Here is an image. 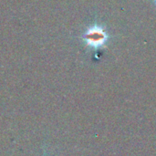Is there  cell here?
Masks as SVG:
<instances>
[{
  "instance_id": "1",
  "label": "cell",
  "mask_w": 156,
  "mask_h": 156,
  "mask_svg": "<svg viewBox=\"0 0 156 156\" xmlns=\"http://www.w3.org/2000/svg\"><path fill=\"white\" fill-rule=\"evenodd\" d=\"M83 38L90 48L98 50L105 47L106 43L109 41L110 36L100 25H94L87 29L83 35Z\"/></svg>"
},
{
  "instance_id": "2",
  "label": "cell",
  "mask_w": 156,
  "mask_h": 156,
  "mask_svg": "<svg viewBox=\"0 0 156 156\" xmlns=\"http://www.w3.org/2000/svg\"><path fill=\"white\" fill-rule=\"evenodd\" d=\"M154 5H155V6H156V0H154Z\"/></svg>"
}]
</instances>
